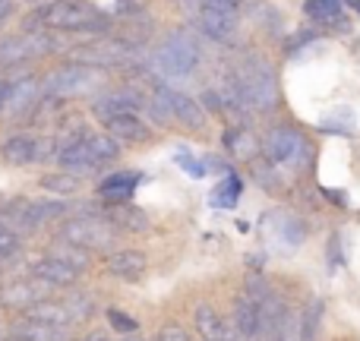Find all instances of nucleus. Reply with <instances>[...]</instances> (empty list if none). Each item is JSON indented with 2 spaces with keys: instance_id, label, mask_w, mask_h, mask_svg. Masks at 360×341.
<instances>
[{
  "instance_id": "1",
  "label": "nucleus",
  "mask_w": 360,
  "mask_h": 341,
  "mask_svg": "<svg viewBox=\"0 0 360 341\" xmlns=\"http://www.w3.org/2000/svg\"><path fill=\"white\" fill-rule=\"evenodd\" d=\"M117 155H120L117 139L105 136V133H82L79 139H73V143L57 149V162H60L67 171H76V174L95 171Z\"/></svg>"
},
{
  "instance_id": "2",
  "label": "nucleus",
  "mask_w": 360,
  "mask_h": 341,
  "mask_svg": "<svg viewBox=\"0 0 360 341\" xmlns=\"http://www.w3.org/2000/svg\"><path fill=\"white\" fill-rule=\"evenodd\" d=\"M234 86L240 92L243 105L253 111H269L278 101V86H275V73L262 57H250L237 67L234 73Z\"/></svg>"
},
{
  "instance_id": "3",
  "label": "nucleus",
  "mask_w": 360,
  "mask_h": 341,
  "mask_svg": "<svg viewBox=\"0 0 360 341\" xmlns=\"http://www.w3.org/2000/svg\"><path fill=\"white\" fill-rule=\"evenodd\" d=\"M120 231L114 228L108 218H95V215H79V218H70V221L60 224V240L63 243H73L79 250H95V253H105L117 243Z\"/></svg>"
},
{
  "instance_id": "4",
  "label": "nucleus",
  "mask_w": 360,
  "mask_h": 341,
  "mask_svg": "<svg viewBox=\"0 0 360 341\" xmlns=\"http://www.w3.org/2000/svg\"><path fill=\"white\" fill-rule=\"evenodd\" d=\"M41 22L48 25V29H60V32H101V29H108V19L101 16L95 6L76 4V0H57V4L44 6Z\"/></svg>"
},
{
  "instance_id": "5",
  "label": "nucleus",
  "mask_w": 360,
  "mask_h": 341,
  "mask_svg": "<svg viewBox=\"0 0 360 341\" xmlns=\"http://www.w3.org/2000/svg\"><path fill=\"white\" fill-rule=\"evenodd\" d=\"M262 152L272 165H288V168H307V162L313 158L310 143L294 127H272L262 139Z\"/></svg>"
},
{
  "instance_id": "6",
  "label": "nucleus",
  "mask_w": 360,
  "mask_h": 341,
  "mask_svg": "<svg viewBox=\"0 0 360 341\" xmlns=\"http://www.w3.org/2000/svg\"><path fill=\"white\" fill-rule=\"evenodd\" d=\"M143 57V48L124 41V38H105V41L95 44H82V48L70 51V60L82 63V67H127V63H136Z\"/></svg>"
},
{
  "instance_id": "7",
  "label": "nucleus",
  "mask_w": 360,
  "mask_h": 341,
  "mask_svg": "<svg viewBox=\"0 0 360 341\" xmlns=\"http://www.w3.org/2000/svg\"><path fill=\"white\" fill-rule=\"evenodd\" d=\"M152 63L162 76H190L199 63V48L190 35L177 32V35L165 38L158 51L152 54Z\"/></svg>"
},
{
  "instance_id": "8",
  "label": "nucleus",
  "mask_w": 360,
  "mask_h": 341,
  "mask_svg": "<svg viewBox=\"0 0 360 341\" xmlns=\"http://www.w3.org/2000/svg\"><path fill=\"white\" fill-rule=\"evenodd\" d=\"M98 82H101V73L95 67L67 63V67L44 76L41 89H44V95H54V98H70V95H82V92H89V89H95Z\"/></svg>"
},
{
  "instance_id": "9",
  "label": "nucleus",
  "mask_w": 360,
  "mask_h": 341,
  "mask_svg": "<svg viewBox=\"0 0 360 341\" xmlns=\"http://www.w3.org/2000/svg\"><path fill=\"white\" fill-rule=\"evenodd\" d=\"M51 143L48 139H38V136H29V133H16L10 136L4 146H0V158L6 165H38L51 155Z\"/></svg>"
},
{
  "instance_id": "10",
  "label": "nucleus",
  "mask_w": 360,
  "mask_h": 341,
  "mask_svg": "<svg viewBox=\"0 0 360 341\" xmlns=\"http://www.w3.org/2000/svg\"><path fill=\"white\" fill-rule=\"evenodd\" d=\"M155 101L177 120V124H184L186 130H202L205 127V111L190 98V95L174 92V89H158Z\"/></svg>"
},
{
  "instance_id": "11",
  "label": "nucleus",
  "mask_w": 360,
  "mask_h": 341,
  "mask_svg": "<svg viewBox=\"0 0 360 341\" xmlns=\"http://www.w3.org/2000/svg\"><path fill=\"white\" fill-rule=\"evenodd\" d=\"M48 294V285L44 281H13V285L0 288V304L6 307V310H19V313H29L35 304H41V300Z\"/></svg>"
},
{
  "instance_id": "12",
  "label": "nucleus",
  "mask_w": 360,
  "mask_h": 341,
  "mask_svg": "<svg viewBox=\"0 0 360 341\" xmlns=\"http://www.w3.org/2000/svg\"><path fill=\"white\" fill-rule=\"evenodd\" d=\"M70 205L60 202V199H29L16 209V221L19 228H41V224L54 221V218L67 215Z\"/></svg>"
},
{
  "instance_id": "13",
  "label": "nucleus",
  "mask_w": 360,
  "mask_h": 341,
  "mask_svg": "<svg viewBox=\"0 0 360 341\" xmlns=\"http://www.w3.org/2000/svg\"><path fill=\"white\" fill-rule=\"evenodd\" d=\"M234 332L240 335V341H259L262 338V313L259 304L250 300L247 294H240L234 304Z\"/></svg>"
},
{
  "instance_id": "14",
  "label": "nucleus",
  "mask_w": 360,
  "mask_h": 341,
  "mask_svg": "<svg viewBox=\"0 0 360 341\" xmlns=\"http://www.w3.org/2000/svg\"><path fill=\"white\" fill-rule=\"evenodd\" d=\"M32 275L51 288H73L76 278H79V272L73 266H67L63 259H57V256H41L38 262H32Z\"/></svg>"
},
{
  "instance_id": "15",
  "label": "nucleus",
  "mask_w": 360,
  "mask_h": 341,
  "mask_svg": "<svg viewBox=\"0 0 360 341\" xmlns=\"http://www.w3.org/2000/svg\"><path fill=\"white\" fill-rule=\"evenodd\" d=\"M48 48H51V41L41 38V35H19V38H13V41H6L4 48H0V63L29 60V57H35V54H44Z\"/></svg>"
},
{
  "instance_id": "16",
  "label": "nucleus",
  "mask_w": 360,
  "mask_h": 341,
  "mask_svg": "<svg viewBox=\"0 0 360 341\" xmlns=\"http://www.w3.org/2000/svg\"><path fill=\"white\" fill-rule=\"evenodd\" d=\"M108 269H111V275H117V278H124V281H136L146 275L149 259H146V253H139V250H120V253H114L111 259H108Z\"/></svg>"
},
{
  "instance_id": "17",
  "label": "nucleus",
  "mask_w": 360,
  "mask_h": 341,
  "mask_svg": "<svg viewBox=\"0 0 360 341\" xmlns=\"http://www.w3.org/2000/svg\"><path fill=\"white\" fill-rule=\"evenodd\" d=\"M193 323H196V332L202 341H228L231 338V329L224 326L221 313H215L209 304H199L193 310Z\"/></svg>"
},
{
  "instance_id": "18",
  "label": "nucleus",
  "mask_w": 360,
  "mask_h": 341,
  "mask_svg": "<svg viewBox=\"0 0 360 341\" xmlns=\"http://www.w3.org/2000/svg\"><path fill=\"white\" fill-rule=\"evenodd\" d=\"M25 319H35V323H44V326H60V329L73 326V316H70L63 300H41V304H35L25 313Z\"/></svg>"
},
{
  "instance_id": "19",
  "label": "nucleus",
  "mask_w": 360,
  "mask_h": 341,
  "mask_svg": "<svg viewBox=\"0 0 360 341\" xmlns=\"http://www.w3.org/2000/svg\"><path fill=\"white\" fill-rule=\"evenodd\" d=\"M108 133L114 139H124V143H143L149 139V127L136 117V114H120V117L108 120Z\"/></svg>"
},
{
  "instance_id": "20",
  "label": "nucleus",
  "mask_w": 360,
  "mask_h": 341,
  "mask_svg": "<svg viewBox=\"0 0 360 341\" xmlns=\"http://www.w3.org/2000/svg\"><path fill=\"white\" fill-rule=\"evenodd\" d=\"M13 341H67V329L25 319V323H19L16 329H13Z\"/></svg>"
},
{
  "instance_id": "21",
  "label": "nucleus",
  "mask_w": 360,
  "mask_h": 341,
  "mask_svg": "<svg viewBox=\"0 0 360 341\" xmlns=\"http://www.w3.org/2000/svg\"><path fill=\"white\" fill-rule=\"evenodd\" d=\"M136 111V98L133 95H127V92H111V95H105V98H98L95 101V114H98L101 120H111V117H120V114H133Z\"/></svg>"
},
{
  "instance_id": "22",
  "label": "nucleus",
  "mask_w": 360,
  "mask_h": 341,
  "mask_svg": "<svg viewBox=\"0 0 360 341\" xmlns=\"http://www.w3.org/2000/svg\"><path fill=\"white\" fill-rule=\"evenodd\" d=\"M108 221H111L117 231H146L149 228L146 212H139L136 205H114V209L108 212Z\"/></svg>"
},
{
  "instance_id": "23",
  "label": "nucleus",
  "mask_w": 360,
  "mask_h": 341,
  "mask_svg": "<svg viewBox=\"0 0 360 341\" xmlns=\"http://www.w3.org/2000/svg\"><path fill=\"white\" fill-rule=\"evenodd\" d=\"M139 184V174H114V177H108L105 184H101V196L108 199V202H117L120 205V199H127L133 193V186Z\"/></svg>"
},
{
  "instance_id": "24",
  "label": "nucleus",
  "mask_w": 360,
  "mask_h": 341,
  "mask_svg": "<svg viewBox=\"0 0 360 341\" xmlns=\"http://www.w3.org/2000/svg\"><path fill=\"white\" fill-rule=\"evenodd\" d=\"M307 16L316 19V22L335 25L342 19V0H307Z\"/></svg>"
},
{
  "instance_id": "25",
  "label": "nucleus",
  "mask_w": 360,
  "mask_h": 341,
  "mask_svg": "<svg viewBox=\"0 0 360 341\" xmlns=\"http://www.w3.org/2000/svg\"><path fill=\"white\" fill-rule=\"evenodd\" d=\"M319 323H323V300H310L300 310V326H304V341H316Z\"/></svg>"
},
{
  "instance_id": "26",
  "label": "nucleus",
  "mask_w": 360,
  "mask_h": 341,
  "mask_svg": "<svg viewBox=\"0 0 360 341\" xmlns=\"http://www.w3.org/2000/svg\"><path fill=\"white\" fill-rule=\"evenodd\" d=\"M35 95H38V82H35V79L16 82V86H13V95H10V105H6V111L19 114L22 108L32 105V98H35Z\"/></svg>"
},
{
  "instance_id": "27",
  "label": "nucleus",
  "mask_w": 360,
  "mask_h": 341,
  "mask_svg": "<svg viewBox=\"0 0 360 341\" xmlns=\"http://www.w3.org/2000/svg\"><path fill=\"white\" fill-rule=\"evenodd\" d=\"M275 221H278V237L285 247H297V243L304 240V224H300L294 215H278Z\"/></svg>"
},
{
  "instance_id": "28",
  "label": "nucleus",
  "mask_w": 360,
  "mask_h": 341,
  "mask_svg": "<svg viewBox=\"0 0 360 341\" xmlns=\"http://www.w3.org/2000/svg\"><path fill=\"white\" fill-rule=\"evenodd\" d=\"M228 149L234 152L237 158H253L256 152H259V146H256V139L250 136V133H228Z\"/></svg>"
},
{
  "instance_id": "29",
  "label": "nucleus",
  "mask_w": 360,
  "mask_h": 341,
  "mask_svg": "<svg viewBox=\"0 0 360 341\" xmlns=\"http://www.w3.org/2000/svg\"><path fill=\"white\" fill-rule=\"evenodd\" d=\"M51 256H57V259H63V262H67V266H73L76 272H82V269H86V250L73 247V243H63V240H60V247H57Z\"/></svg>"
},
{
  "instance_id": "30",
  "label": "nucleus",
  "mask_w": 360,
  "mask_h": 341,
  "mask_svg": "<svg viewBox=\"0 0 360 341\" xmlns=\"http://www.w3.org/2000/svg\"><path fill=\"white\" fill-rule=\"evenodd\" d=\"M63 304H67V310H70V316H73V323H82V319L92 316V300L82 297V294H76V291L70 294Z\"/></svg>"
},
{
  "instance_id": "31",
  "label": "nucleus",
  "mask_w": 360,
  "mask_h": 341,
  "mask_svg": "<svg viewBox=\"0 0 360 341\" xmlns=\"http://www.w3.org/2000/svg\"><path fill=\"white\" fill-rule=\"evenodd\" d=\"M41 186H48V190L54 193H76L79 190V177H73V174H48V177L41 180Z\"/></svg>"
},
{
  "instance_id": "32",
  "label": "nucleus",
  "mask_w": 360,
  "mask_h": 341,
  "mask_svg": "<svg viewBox=\"0 0 360 341\" xmlns=\"http://www.w3.org/2000/svg\"><path fill=\"white\" fill-rule=\"evenodd\" d=\"M19 234L13 228H6V224H0V262L4 259H13V256L19 253Z\"/></svg>"
},
{
  "instance_id": "33",
  "label": "nucleus",
  "mask_w": 360,
  "mask_h": 341,
  "mask_svg": "<svg viewBox=\"0 0 360 341\" xmlns=\"http://www.w3.org/2000/svg\"><path fill=\"white\" fill-rule=\"evenodd\" d=\"M323 127L326 130H348L351 127V114H348V108H338L332 117H326L323 120Z\"/></svg>"
},
{
  "instance_id": "34",
  "label": "nucleus",
  "mask_w": 360,
  "mask_h": 341,
  "mask_svg": "<svg viewBox=\"0 0 360 341\" xmlns=\"http://www.w3.org/2000/svg\"><path fill=\"white\" fill-rule=\"evenodd\" d=\"M108 316H111L114 329L127 332V335H133V332H136V323H133V319H130V316H124V313H120V310H108Z\"/></svg>"
},
{
  "instance_id": "35",
  "label": "nucleus",
  "mask_w": 360,
  "mask_h": 341,
  "mask_svg": "<svg viewBox=\"0 0 360 341\" xmlns=\"http://www.w3.org/2000/svg\"><path fill=\"white\" fill-rule=\"evenodd\" d=\"M155 341H190V335H186L180 326H165L162 332H158V338Z\"/></svg>"
},
{
  "instance_id": "36",
  "label": "nucleus",
  "mask_w": 360,
  "mask_h": 341,
  "mask_svg": "<svg viewBox=\"0 0 360 341\" xmlns=\"http://www.w3.org/2000/svg\"><path fill=\"white\" fill-rule=\"evenodd\" d=\"M10 95H13V82H0V111H6V105H10Z\"/></svg>"
},
{
  "instance_id": "37",
  "label": "nucleus",
  "mask_w": 360,
  "mask_h": 341,
  "mask_svg": "<svg viewBox=\"0 0 360 341\" xmlns=\"http://www.w3.org/2000/svg\"><path fill=\"white\" fill-rule=\"evenodd\" d=\"M82 341H111V335H108L105 329H95V332H89V335L82 338Z\"/></svg>"
},
{
  "instance_id": "38",
  "label": "nucleus",
  "mask_w": 360,
  "mask_h": 341,
  "mask_svg": "<svg viewBox=\"0 0 360 341\" xmlns=\"http://www.w3.org/2000/svg\"><path fill=\"white\" fill-rule=\"evenodd\" d=\"M10 10H13V4H10V0H0V22H4V19L10 16Z\"/></svg>"
},
{
  "instance_id": "39",
  "label": "nucleus",
  "mask_w": 360,
  "mask_h": 341,
  "mask_svg": "<svg viewBox=\"0 0 360 341\" xmlns=\"http://www.w3.org/2000/svg\"><path fill=\"white\" fill-rule=\"evenodd\" d=\"M348 4H351V6H357V10H360V0H348Z\"/></svg>"
},
{
  "instance_id": "40",
  "label": "nucleus",
  "mask_w": 360,
  "mask_h": 341,
  "mask_svg": "<svg viewBox=\"0 0 360 341\" xmlns=\"http://www.w3.org/2000/svg\"><path fill=\"white\" fill-rule=\"evenodd\" d=\"M127 341H143V338H127Z\"/></svg>"
}]
</instances>
